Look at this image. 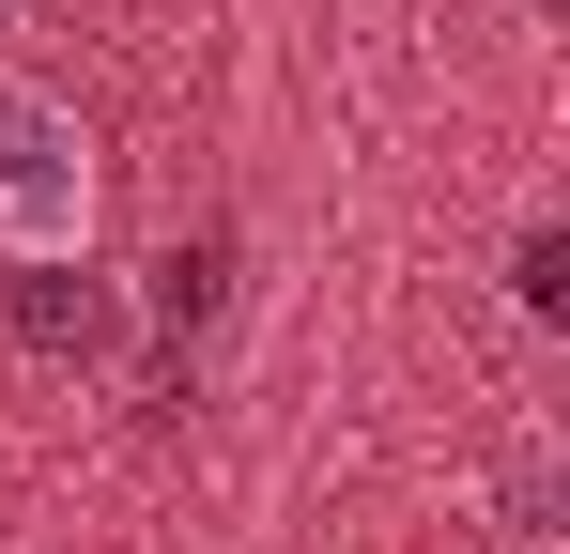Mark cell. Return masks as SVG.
<instances>
[{
    "label": "cell",
    "instance_id": "obj_1",
    "mask_svg": "<svg viewBox=\"0 0 570 554\" xmlns=\"http://www.w3.org/2000/svg\"><path fill=\"white\" fill-rule=\"evenodd\" d=\"M0 247L16 263H78L94 247V139L31 78H0Z\"/></svg>",
    "mask_w": 570,
    "mask_h": 554
},
{
    "label": "cell",
    "instance_id": "obj_2",
    "mask_svg": "<svg viewBox=\"0 0 570 554\" xmlns=\"http://www.w3.org/2000/svg\"><path fill=\"white\" fill-rule=\"evenodd\" d=\"M16 324H31V355H94V339H108V293H94V277H31Z\"/></svg>",
    "mask_w": 570,
    "mask_h": 554
},
{
    "label": "cell",
    "instance_id": "obj_3",
    "mask_svg": "<svg viewBox=\"0 0 570 554\" xmlns=\"http://www.w3.org/2000/svg\"><path fill=\"white\" fill-rule=\"evenodd\" d=\"M524 308H540V324L570 308V247H556V231H524Z\"/></svg>",
    "mask_w": 570,
    "mask_h": 554
}]
</instances>
